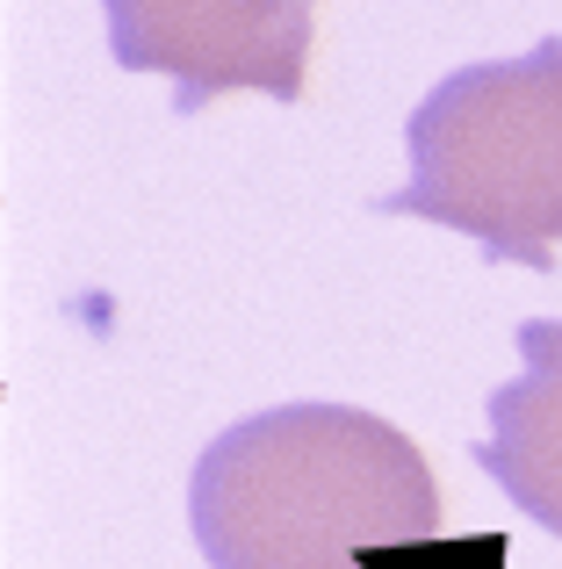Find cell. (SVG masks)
I'll list each match as a JSON object with an SVG mask.
<instances>
[{
    "instance_id": "cell-3",
    "label": "cell",
    "mask_w": 562,
    "mask_h": 569,
    "mask_svg": "<svg viewBox=\"0 0 562 569\" xmlns=\"http://www.w3.org/2000/svg\"><path fill=\"white\" fill-rule=\"evenodd\" d=\"M101 14L116 66L167 72L181 116L239 87L295 101L318 37V0H101Z\"/></svg>"
},
{
    "instance_id": "cell-4",
    "label": "cell",
    "mask_w": 562,
    "mask_h": 569,
    "mask_svg": "<svg viewBox=\"0 0 562 569\" xmlns=\"http://www.w3.org/2000/svg\"><path fill=\"white\" fill-rule=\"evenodd\" d=\"M476 469L562 541V318L520 325V376L491 389V440Z\"/></svg>"
},
{
    "instance_id": "cell-1",
    "label": "cell",
    "mask_w": 562,
    "mask_h": 569,
    "mask_svg": "<svg viewBox=\"0 0 562 569\" xmlns=\"http://www.w3.org/2000/svg\"><path fill=\"white\" fill-rule=\"evenodd\" d=\"M188 519L210 569H361L368 548L433 541L440 483L361 403H274L202 447Z\"/></svg>"
},
{
    "instance_id": "cell-2",
    "label": "cell",
    "mask_w": 562,
    "mask_h": 569,
    "mask_svg": "<svg viewBox=\"0 0 562 569\" xmlns=\"http://www.w3.org/2000/svg\"><path fill=\"white\" fill-rule=\"evenodd\" d=\"M411 181L375 217H425L469 231L491 260L534 274L562 246V37L520 58L462 66L411 109Z\"/></svg>"
}]
</instances>
